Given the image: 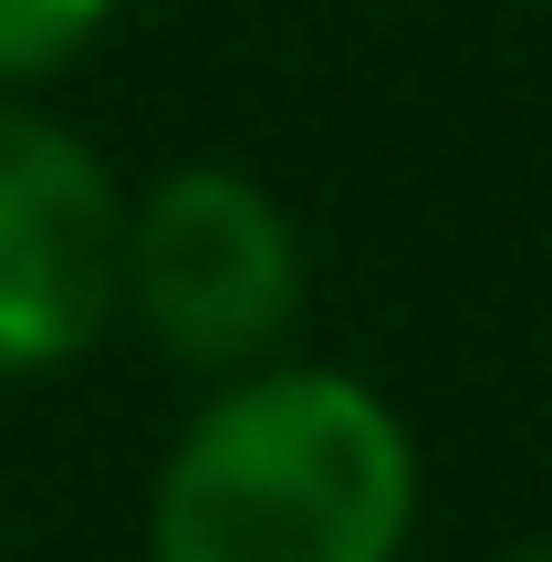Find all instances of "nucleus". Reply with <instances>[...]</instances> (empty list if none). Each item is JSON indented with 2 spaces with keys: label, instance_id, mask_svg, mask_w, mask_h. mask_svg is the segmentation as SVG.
I'll use <instances>...</instances> for the list:
<instances>
[{
  "label": "nucleus",
  "instance_id": "2",
  "mask_svg": "<svg viewBox=\"0 0 552 562\" xmlns=\"http://www.w3.org/2000/svg\"><path fill=\"white\" fill-rule=\"evenodd\" d=\"M303 302H313L303 220L250 167L188 157V167H157L125 199L115 323H136L146 355H167L178 375L219 385V375H250V364L292 355Z\"/></svg>",
  "mask_w": 552,
  "mask_h": 562
},
{
  "label": "nucleus",
  "instance_id": "4",
  "mask_svg": "<svg viewBox=\"0 0 552 562\" xmlns=\"http://www.w3.org/2000/svg\"><path fill=\"white\" fill-rule=\"evenodd\" d=\"M115 11L125 0H0V94H42L74 63H94Z\"/></svg>",
  "mask_w": 552,
  "mask_h": 562
},
{
  "label": "nucleus",
  "instance_id": "3",
  "mask_svg": "<svg viewBox=\"0 0 552 562\" xmlns=\"http://www.w3.org/2000/svg\"><path fill=\"white\" fill-rule=\"evenodd\" d=\"M125 188L94 136L32 94H0V385L63 375L115 334Z\"/></svg>",
  "mask_w": 552,
  "mask_h": 562
},
{
  "label": "nucleus",
  "instance_id": "1",
  "mask_svg": "<svg viewBox=\"0 0 552 562\" xmlns=\"http://www.w3.org/2000/svg\"><path fill=\"white\" fill-rule=\"evenodd\" d=\"M417 438L386 385L271 355L219 375L146 480V562H407Z\"/></svg>",
  "mask_w": 552,
  "mask_h": 562
},
{
  "label": "nucleus",
  "instance_id": "5",
  "mask_svg": "<svg viewBox=\"0 0 552 562\" xmlns=\"http://www.w3.org/2000/svg\"><path fill=\"white\" fill-rule=\"evenodd\" d=\"M511 562H552V542H532V552H511Z\"/></svg>",
  "mask_w": 552,
  "mask_h": 562
}]
</instances>
